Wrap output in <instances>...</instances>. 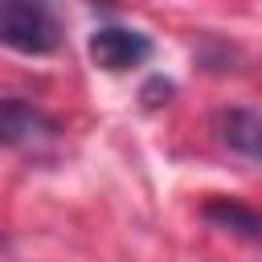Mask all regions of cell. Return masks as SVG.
<instances>
[{
  "label": "cell",
  "instance_id": "1",
  "mask_svg": "<svg viewBox=\"0 0 262 262\" xmlns=\"http://www.w3.org/2000/svg\"><path fill=\"white\" fill-rule=\"evenodd\" d=\"M61 41V25L45 4L0 0V45L16 53H53Z\"/></svg>",
  "mask_w": 262,
  "mask_h": 262
},
{
  "label": "cell",
  "instance_id": "2",
  "mask_svg": "<svg viewBox=\"0 0 262 262\" xmlns=\"http://www.w3.org/2000/svg\"><path fill=\"white\" fill-rule=\"evenodd\" d=\"M86 49H90V61L98 70H106V74L135 70V66H143L156 53L151 37L139 33V29H127V25H102V29H94Z\"/></svg>",
  "mask_w": 262,
  "mask_h": 262
},
{
  "label": "cell",
  "instance_id": "3",
  "mask_svg": "<svg viewBox=\"0 0 262 262\" xmlns=\"http://www.w3.org/2000/svg\"><path fill=\"white\" fill-rule=\"evenodd\" d=\"M57 135V119L29 98L0 94V143L4 147H37Z\"/></svg>",
  "mask_w": 262,
  "mask_h": 262
},
{
  "label": "cell",
  "instance_id": "4",
  "mask_svg": "<svg viewBox=\"0 0 262 262\" xmlns=\"http://www.w3.org/2000/svg\"><path fill=\"white\" fill-rule=\"evenodd\" d=\"M213 131L229 151L262 164V111H254V106H221L213 115Z\"/></svg>",
  "mask_w": 262,
  "mask_h": 262
},
{
  "label": "cell",
  "instance_id": "5",
  "mask_svg": "<svg viewBox=\"0 0 262 262\" xmlns=\"http://www.w3.org/2000/svg\"><path fill=\"white\" fill-rule=\"evenodd\" d=\"M201 217H205L209 225L225 229V233H237V237H246V242H262V213L250 209V205L237 201V196H209V201L201 205Z\"/></svg>",
  "mask_w": 262,
  "mask_h": 262
},
{
  "label": "cell",
  "instance_id": "6",
  "mask_svg": "<svg viewBox=\"0 0 262 262\" xmlns=\"http://www.w3.org/2000/svg\"><path fill=\"white\" fill-rule=\"evenodd\" d=\"M139 98H143V106H160V102L172 98V82H168V78H151V82L139 90Z\"/></svg>",
  "mask_w": 262,
  "mask_h": 262
},
{
  "label": "cell",
  "instance_id": "7",
  "mask_svg": "<svg viewBox=\"0 0 262 262\" xmlns=\"http://www.w3.org/2000/svg\"><path fill=\"white\" fill-rule=\"evenodd\" d=\"M29 4H45V0H29Z\"/></svg>",
  "mask_w": 262,
  "mask_h": 262
}]
</instances>
